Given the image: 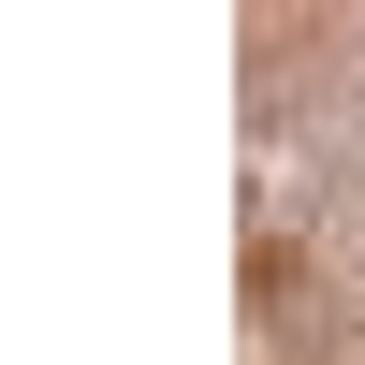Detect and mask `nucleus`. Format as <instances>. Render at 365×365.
I'll use <instances>...</instances> for the list:
<instances>
[]
</instances>
